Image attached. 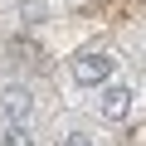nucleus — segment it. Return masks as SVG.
<instances>
[{
    "label": "nucleus",
    "instance_id": "f257e3e1",
    "mask_svg": "<svg viewBox=\"0 0 146 146\" xmlns=\"http://www.w3.org/2000/svg\"><path fill=\"white\" fill-rule=\"evenodd\" d=\"M112 68H117V58L107 49H83V54H73L68 78L78 88H102V83H112Z\"/></svg>",
    "mask_w": 146,
    "mask_h": 146
},
{
    "label": "nucleus",
    "instance_id": "f03ea898",
    "mask_svg": "<svg viewBox=\"0 0 146 146\" xmlns=\"http://www.w3.org/2000/svg\"><path fill=\"white\" fill-rule=\"evenodd\" d=\"M131 107H136V93H131L127 83H102V88H98V112H102V122H127Z\"/></svg>",
    "mask_w": 146,
    "mask_h": 146
},
{
    "label": "nucleus",
    "instance_id": "7ed1b4c3",
    "mask_svg": "<svg viewBox=\"0 0 146 146\" xmlns=\"http://www.w3.org/2000/svg\"><path fill=\"white\" fill-rule=\"evenodd\" d=\"M0 112H5V122H29L34 117V93L25 83H5L0 88Z\"/></svg>",
    "mask_w": 146,
    "mask_h": 146
},
{
    "label": "nucleus",
    "instance_id": "20e7f679",
    "mask_svg": "<svg viewBox=\"0 0 146 146\" xmlns=\"http://www.w3.org/2000/svg\"><path fill=\"white\" fill-rule=\"evenodd\" d=\"M0 146H34L29 122H5V127H0Z\"/></svg>",
    "mask_w": 146,
    "mask_h": 146
},
{
    "label": "nucleus",
    "instance_id": "39448f33",
    "mask_svg": "<svg viewBox=\"0 0 146 146\" xmlns=\"http://www.w3.org/2000/svg\"><path fill=\"white\" fill-rule=\"evenodd\" d=\"M58 146H98V136H88V131H68Z\"/></svg>",
    "mask_w": 146,
    "mask_h": 146
}]
</instances>
